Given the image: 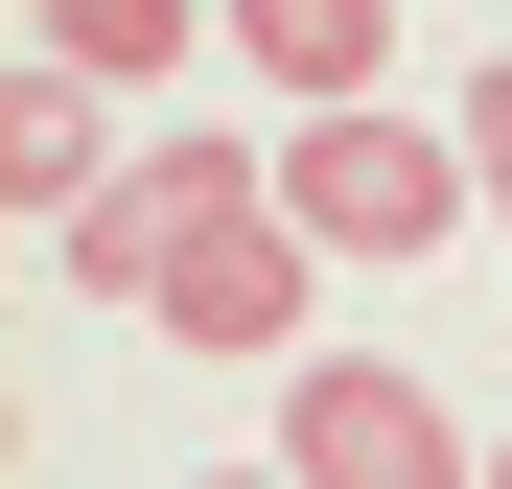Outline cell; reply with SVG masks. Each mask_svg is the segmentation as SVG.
Returning <instances> with one entry per match:
<instances>
[{"label":"cell","instance_id":"cell-3","mask_svg":"<svg viewBox=\"0 0 512 489\" xmlns=\"http://www.w3.org/2000/svg\"><path fill=\"white\" fill-rule=\"evenodd\" d=\"M303 303H326V233L303 210H233L163 257V350H210V373H303Z\"/></svg>","mask_w":512,"mask_h":489},{"label":"cell","instance_id":"cell-7","mask_svg":"<svg viewBox=\"0 0 512 489\" xmlns=\"http://www.w3.org/2000/svg\"><path fill=\"white\" fill-rule=\"evenodd\" d=\"M24 47H47V70H117V94H140V70H187V0H24Z\"/></svg>","mask_w":512,"mask_h":489},{"label":"cell","instance_id":"cell-4","mask_svg":"<svg viewBox=\"0 0 512 489\" xmlns=\"http://www.w3.org/2000/svg\"><path fill=\"white\" fill-rule=\"evenodd\" d=\"M233 70H280V117H350L373 70H396V0H210Z\"/></svg>","mask_w":512,"mask_h":489},{"label":"cell","instance_id":"cell-9","mask_svg":"<svg viewBox=\"0 0 512 489\" xmlns=\"http://www.w3.org/2000/svg\"><path fill=\"white\" fill-rule=\"evenodd\" d=\"M210 489H303V466H210Z\"/></svg>","mask_w":512,"mask_h":489},{"label":"cell","instance_id":"cell-10","mask_svg":"<svg viewBox=\"0 0 512 489\" xmlns=\"http://www.w3.org/2000/svg\"><path fill=\"white\" fill-rule=\"evenodd\" d=\"M489 489H512V443H489Z\"/></svg>","mask_w":512,"mask_h":489},{"label":"cell","instance_id":"cell-1","mask_svg":"<svg viewBox=\"0 0 512 489\" xmlns=\"http://www.w3.org/2000/svg\"><path fill=\"white\" fill-rule=\"evenodd\" d=\"M280 210L326 233V257H443L489 187H466V140H443V117L350 94V117H280Z\"/></svg>","mask_w":512,"mask_h":489},{"label":"cell","instance_id":"cell-8","mask_svg":"<svg viewBox=\"0 0 512 489\" xmlns=\"http://www.w3.org/2000/svg\"><path fill=\"white\" fill-rule=\"evenodd\" d=\"M466 187H489V233H512V70H466Z\"/></svg>","mask_w":512,"mask_h":489},{"label":"cell","instance_id":"cell-6","mask_svg":"<svg viewBox=\"0 0 512 489\" xmlns=\"http://www.w3.org/2000/svg\"><path fill=\"white\" fill-rule=\"evenodd\" d=\"M163 257H187V210H163L140 163H117V187H94V210L47 233V280H70V303H163Z\"/></svg>","mask_w":512,"mask_h":489},{"label":"cell","instance_id":"cell-5","mask_svg":"<svg viewBox=\"0 0 512 489\" xmlns=\"http://www.w3.org/2000/svg\"><path fill=\"white\" fill-rule=\"evenodd\" d=\"M94 117H117V70H0V187H24V233H70V210L117 187Z\"/></svg>","mask_w":512,"mask_h":489},{"label":"cell","instance_id":"cell-2","mask_svg":"<svg viewBox=\"0 0 512 489\" xmlns=\"http://www.w3.org/2000/svg\"><path fill=\"white\" fill-rule=\"evenodd\" d=\"M280 466H303V489H489V443H466L396 350H303V373H280Z\"/></svg>","mask_w":512,"mask_h":489}]
</instances>
